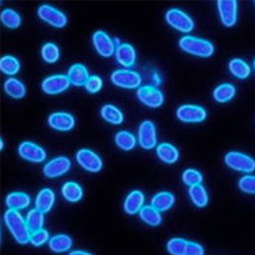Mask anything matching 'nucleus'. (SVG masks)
<instances>
[{"mask_svg": "<svg viewBox=\"0 0 255 255\" xmlns=\"http://www.w3.org/2000/svg\"><path fill=\"white\" fill-rule=\"evenodd\" d=\"M4 222L15 241L22 245L30 242L31 231L22 215L17 210L7 209L4 214Z\"/></svg>", "mask_w": 255, "mask_h": 255, "instance_id": "f257e3e1", "label": "nucleus"}, {"mask_svg": "<svg viewBox=\"0 0 255 255\" xmlns=\"http://www.w3.org/2000/svg\"><path fill=\"white\" fill-rule=\"evenodd\" d=\"M179 45L183 51L199 57H209L215 52V46L208 40L192 36L182 37Z\"/></svg>", "mask_w": 255, "mask_h": 255, "instance_id": "f03ea898", "label": "nucleus"}, {"mask_svg": "<svg viewBox=\"0 0 255 255\" xmlns=\"http://www.w3.org/2000/svg\"><path fill=\"white\" fill-rule=\"evenodd\" d=\"M167 24L174 29L182 33H190L194 29V22L192 17L180 9H169L165 14Z\"/></svg>", "mask_w": 255, "mask_h": 255, "instance_id": "7ed1b4c3", "label": "nucleus"}, {"mask_svg": "<svg viewBox=\"0 0 255 255\" xmlns=\"http://www.w3.org/2000/svg\"><path fill=\"white\" fill-rule=\"evenodd\" d=\"M226 164L238 172L252 173L255 171V160L247 154L231 151L225 156Z\"/></svg>", "mask_w": 255, "mask_h": 255, "instance_id": "20e7f679", "label": "nucleus"}, {"mask_svg": "<svg viewBox=\"0 0 255 255\" xmlns=\"http://www.w3.org/2000/svg\"><path fill=\"white\" fill-rule=\"evenodd\" d=\"M141 81V76L131 70H118L112 75V82L116 86L125 89H135L139 87Z\"/></svg>", "mask_w": 255, "mask_h": 255, "instance_id": "39448f33", "label": "nucleus"}, {"mask_svg": "<svg viewBox=\"0 0 255 255\" xmlns=\"http://www.w3.org/2000/svg\"><path fill=\"white\" fill-rule=\"evenodd\" d=\"M38 15L42 20L54 28H63L68 23L65 13L48 4H43L38 8Z\"/></svg>", "mask_w": 255, "mask_h": 255, "instance_id": "423d86ee", "label": "nucleus"}, {"mask_svg": "<svg viewBox=\"0 0 255 255\" xmlns=\"http://www.w3.org/2000/svg\"><path fill=\"white\" fill-rule=\"evenodd\" d=\"M138 99L148 108L157 109L163 103L162 92L153 86H143L137 91Z\"/></svg>", "mask_w": 255, "mask_h": 255, "instance_id": "0eeeda50", "label": "nucleus"}, {"mask_svg": "<svg viewBox=\"0 0 255 255\" xmlns=\"http://www.w3.org/2000/svg\"><path fill=\"white\" fill-rule=\"evenodd\" d=\"M78 163L90 173H98L102 168V160L98 154L90 149H81L76 155Z\"/></svg>", "mask_w": 255, "mask_h": 255, "instance_id": "6e6552de", "label": "nucleus"}, {"mask_svg": "<svg viewBox=\"0 0 255 255\" xmlns=\"http://www.w3.org/2000/svg\"><path fill=\"white\" fill-rule=\"evenodd\" d=\"M138 140L143 149H152L156 145V129L154 124L151 121H144L140 125Z\"/></svg>", "mask_w": 255, "mask_h": 255, "instance_id": "1a4fd4ad", "label": "nucleus"}, {"mask_svg": "<svg viewBox=\"0 0 255 255\" xmlns=\"http://www.w3.org/2000/svg\"><path fill=\"white\" fill-rule=\"evenodd\" d=\"M177 118L184 123H201L206 119V112L199 105L186 104L178 109Z\"/></svg>", "mask_w": 255, "mask_h": 255, "instance_id": "9d476101", "label": "nucleus"}, {"mask_svg": "<svg viewBox=\"0 0 255 255\" xmlns=\"http://www.w3.org/2000/svg\"><path fill=\"white\" fill-rule=\"evenodd\" d=\"M71 85V81L68 76L65 75H54L46 78L42 83V89L50 95L59 94L66 91Z\"/></svg>", "mask_w": 255, "mask_h": 255, "instance_id": "9b49d317", "label": "nucleus"}, {"mask_svg": "<svg viewBox=\"0 0 255 255\" xmlns=\"http://www.w3.org/2000/svg\"><path fill=\"white\" fill-rule=\"evenodd\" d=\"M19 156L31 162H42L46 158V152L43 148L30 141H25L18 146Z\"/></svg>", "mask_w": 255, "mask_h": 255, "instance_id": "f8f14e48", "label": "nucleus"}, {"mask_svg": "<svg viewBox=\"0 0 255 255\" xmlns=\"http://www.w3.org/2000/svg\"><path fill=\"white\" fill-rule=\"evenodd\" d=\"M71 160L66 156H58L48 161L43 168V173L47 178L53 179L68 173L71 168Z\"/></svg>", "mask_w": 255, "mask_h": 255, "instance_id": "ddd939ff", "label": "nucleus"}, {"mask_svg": "<svg viewBox=\"0 0 255 255\" xmlns=\"http://www.w3.org/2000/svg\"><path fill=\"white\" fill-rule=\"evenodd\" d=\"M218 8L222 23L226 27H233L237 22V1L232 0H220L218 1Z\"/></svg>", "mask_w": 255, "mask_h": 255, "instance_id": "4468645a", "label": "nucleus"}, {"mask_svg": "<svg viewBox=\"0 0 255 255\" xmlns=\"http://www.w3.org/2000/svg\"><path fill=\"white\" fill-rule=\"evenodd\" d=\"M93 45L96 51L103 57H111L116 53L115 42L103 31H97L93 35Z\"/></svg>", "mask_w": 255, "mask_h": 255, "instance_id": "2eb2a0df", "label": "nucleus"}, {"mask_svg": "<svg viewBox=\"0 0 255 255\" xmlns=\"http://www.w3.org/2000/svg\"><path fill=\"white\" fill-rule=\"evenodd\" d=\"M48 124L54 130L67 132L75 126V119L68 113H54L49 116Z\"/></svg>", "mask_w": 255, "mask_h": 255, "instance_id": "dca6fc26", "label": "nucleus"}, {"mask_svg": "<svg viewBox=\"0 0 255 255\" xmlns=\"http://www.w3.org/2000/svg\"><path fill=\"white\" fill-rule=\"evenodd\" d=\"M116 57L120 65L125 68H130L134 66L136 61L135 48L128 43L120 44L116 49Z\"/></svg>", "mask_w": 255, "mask_h": 255, "instance_id": "f3484780", "label": "nucleus"}, {"mask_svg": "<svg viewBox=\"0 0 255 255\" xmlns=\"http://www.w3.org/2000/svg\"><path fill=\"white\" fill-rule=\"evenodd\" d=\"M144 204V195L141 191L135 190L127 196L125 203H124V209L128 215L133 216L137 212H140Z\"/></svg>", "mask_w": 255, "mask_h": 255, "instance_id": "a211bd4d", "label": "nucleus"}, {"mask_svg": "<svg viewBox=\"0 0 255 255\" xmlns=\"http://www.w3.org/2000/svg\"><path fill=\"white\" fill-rule=\"evenodd\" d=\"M68 77L71 81V84L78 87L85 86V84L90 78L87 68L82 65V63H76V65L72 66L69 70Z\"/></svg>", "mask_w": 255, "mask_h": 255, "instance_id": "6ab92c4d", "label": "nucleus"}, {"mask_svg": "<svg viewBox=\"0 0 255 255\" xmlns=\"http://www.w3.org/2000/svg\"><path fill=\"white\" fill-rule=\"evenodd\" d=\"M55 202V195L49 188L42 189L36 198V208L43 214L50 211Z\"/></svg>", "mask_w": 255, "mask_h": 255, "instance_id": "aec40b11", "label": "nucleus"}, {"mask_svg": "<svg viewBox=\"0 0 255 255\" xmlns=\"http://www.w3.org/2000/svg\"><path fill=\"white\" fill-rule=\"evenodd\" d=\"M156 153L159 159L165 163L172 164L179 159V151L177 148L169 143H161L156 147Z\"/></svg>", "mask_w": 255, "mask_h": 255, "instance_id": "412c9836", "label": "nucleus"}, {"mask_svg": "<svg viewBox=\"0 0 255 255\" xmlns=\"http://www.w3.org/2000/svg\"><path fill=\"white\" fill-rule=\"evenodd\" d=\"M31 203L30 196L24 192H12L6 196L5 204L8 209H24Z\"/></svg>", "mask_w": 255, "mask_h": 255, "instance_id": "4be33fe9", "label": "nucleus"}, {"mask_svg": "<svg viewBox=\"0 0 255 255\" xmlns=\"http://www.w3.org/2000/svg\"><path fill=\"white\" fill-rule=\"evenodd\" d=\"M175 203V196L173 193L167 192V191H163V192H159L151 200V206H153L155 209H157L159 212L166 211L171 208Z\"/></svg>", "mask_w": 255, "mask_h": 255, "instance_id": "5701e85b", "label": "nucleus"}, {"mask_svg": "<svg viewBox=\"0 0 255 255\" xmlns=\"http://www.w3.org/2000/svg\"><path fill=\"white\" fill-rule=\"evenodd\" d=\"M49 248L51 251L55 253H62L71 249L73 245V240L70 236L66 234H58V235L53 236L49 240Z\"/></svg>", "mask_w": 255, "mask_h": 255, "instance_id": "b1692460", "label": "nucleus"}, {"mask_svg": "<svg viewBox=\"0 0 255 255\" xmlns=\"http://www.w3.org/2000/svg\"><path fill=\"white\" fill-rule=\"evenodd\" d=\"M4 91L8 96L14 99H20L26 94V87L19 80L15 78H9L4 83Z\"/></svg>", "mask_w": 255, "mask_h": 255, "instance_id": "393cba45", "label": "nucleus"}, {"mask_svg": "<svg viewBox=\"0 0 255 255\" xmlns=\"http://www.w3.org/2000/svg\"><path fill=\"white\" fill-rule=\"evenodd\" d=\"M61 194L70 202H78L83 197V189L75 182H67L61 188Z\"/></svg>", "mask_w": 255, "mask_h": 255, "instance_id": "a878e982", "label": "nucleus"}, {"mask_svg": "<svg viewBox=\"0 0 255 255\" xmlns=\"http://www.w3.org/2000/svg\"><path fill=\"white\" fill-rule=\"evenodd\" d=\"M139 216L144 223L152 227L160 225L162 220L160 212L153 206H143L139 212Z\"/></svg>", "mask_w": 255, "mask_h": 255, "instance_id": "bb28decb", "label": "nucleus"}, {"mask_svg": "<svg viewBox=\"0 0 255 255\" xmlns=\"http://www.w3.org/2000/svg\"><path fill=\"white\" fill-rule=\"evenodd\" d=\"M101 117L108 123L113 125H121L124 121L123 113L115 105L105 104L101 109Z\"/></svg>", "mask_w": 255, "mask_h": 255, "instance_id": "cd10ccee", "label": "nucleus"}, {"mask_svg": "<svg viewBox=\"0 0 255 255\" xmlns=\"http://www.w3.org/2000/svg\"><path fill=\"white\" fill-rule=\"evenodd\" d=\"M189 195L192 202L197 206V207H205L208 203V195L205 188L199 184L190 187L189 189Z\"/></svg>", "mask_w": 255, "mask_h": 255, "instance_id": "c85d7f7f", "label": "nucleus"}, {"mask_svg": "<svg viewBox=\"0 0 255 255\" xmlns=\"http://www.w3.org/2000/svg\"><path fill=\"white\" fill-rule=\"evenodd\" d=\"M229 69L234 76L239 79H246L251 73L249 66L243 59L240 58L232 59L229 63Z\"/></svg>", "mask_w": 255, "mask_h": 255, "instance_id": "c756f323", "label": "nucleus"}, {"mask_svg": "<svg viewBox=\"0 0 255 255\" xmlns=\"http://www.w3.org/2000/svg\"><path fill=\"white\" fill-rule=\"evenodd\" d=\"M27 225L31 231V233L42 230L44 225V214L38 210L37 208L31 209L27 215Z\"/></svg>", "mask_w": 255, "mask_h": 255, "instance_id": "7c9ffc66", "label": "nucleus"}, {"mask_svg": "<svg viewBox=\"0 0 255 255\" xmlns=\"http://www.w3.org/2000/svg\"><path fill=\"white\" fill-rule=\"evenodd\" d=\"M236 94V88L231 84H222L214 91L215 99L220 103L230 101Z\"/></svg>", "mask_w": 255, "mask_h": 255, "instance_id": "2f4dec72", "label": "nucleus"}, {"mask_svg": "<svg viewBox=\"0 0 255 255\" xmlns=\"http://www.w3.org/2000/svg\"><path fill=\"white\" fill-rule=\"evenodd\" d=\"M116 144L121 148L122 150L130 151L136 146L135 136L127 131H121L116 135Z\"/></svg>", "mask_w": 255, "mask_h": 255, "instance_id": "473e14b6", "label": "nucleus"}, {"mask_svg": "<svg viewBox=\"0 0 255 255\" xmlns=\"http://www.w3.org/2000/svg\"><path fill=\"white\" fill-rule=\"evenodd\" d=\"M0 18H1L2 24L9 29H16L22 24V17L13 9H4L1 12Z\"/></svg>", "mask_w": 255, "mask_h": 255, "instance_id": "72a5a7b5", "label": "nucleus"}, {"mask_svg": "<svg viewBox=\"0 0 255 255\" xmlns=\"http://www.w3.org/2000/svg\"><path fill=\"white\" fill-rule=\"evenodd\" d=\"M19 61L11 55L3 56L0 59V70L7 76L15 75L19 71Z\"/></svg>", "mask_w": 255, "mask_h": 255, "instance_id": "f704fd0d", "label": "nucleus"}, {"mask_svg": "<svg viewBox=\"0 0 255 255\" xmlns=\"http://www.w3.org/2000/svg\"><path fill=\"white\" fill-rule=\"evenodd\" d=\"M189 241L183 238H173L167 242L166 249L172 255H185Z\"/></svg>", "mask_w": 255, "mask_h": 255, "instance_id": "c9c22d12", "label": "nucleus"}, {"mask_svg": "<svg viewBox=\"0 0 255 255\" xmlns=\"http://www.w3.org/2000/svg\"><path fill=\"white\" fill-rule=\"evenodd\" d=\"M41 54L43 59L48 63H54L59 59V49L53 43H46L43 45L41 50Z\"/></svg>", "mask_w": 255, "mask_h": 255, "instance_id": "e433bc0d", "label": "nucleus"}, {"mask_svg": "<svg viewBox=\"0 0 255 255\" xmlns=\"http://www.w3.org/2000/svg\"><path fill=\"white\" fill-rule=\"evenodd\" d=\"M182 179L186 185H188L189 187H192L201 184L203 177L198 171H196V169L188 168L184 172Z\"/></svg>", "mask_w": 255, "mask_h": 255, "instance_id": "4c0bfd02", "label": "nucleus"}, {"mask_svg": "<svg viewBox=\"0 0 255 255\" xmlns=\"http://www.w3.org/2000/svg\"><path fill=\"white\" fill-rule=\"evenodd\" d=\"M49 239V233L42 229L40 231H37V232H34L31 234V238H30V243L33 245V246H36V247H39V246H42L43 244H45Z\"/></svg>", "mask_w": 255, "mask_h": 255, "instance_id": "58836bf2", "label": "nucleus"}, {"mask_svg": "<svg viewBox=\"0 0 255 255\" xmlns=\"http://www.w3.org/2000/svg\"><path fill=\"white\" fill-rule=\"evenodd\" d=\"M239 188L241 191L248 194H255V176L246 175L239 181Z\"/></svg>", "mask_w": 255, "mask_h": 255, "instance_id": "ea45409f", "label": "nucleus"}, {"mask_svg": "<svg viewBox=\"0 0 255 255\" xmlns=\"http://www.w3.org/2000/svg\"><path fill=\"white\" fill-rule=\"evenodd\" d=\"M103 82L100 77L98 76H90L88 81L85 84V88L89 93H97L102 89Z\"/></svg>", "mask_w": 255, "mask_h": 255, "instance_id": "a19ab883", "label": "nucleus"}, {"mask_svg": "<svg viewBox=\"0 0 255 255\" xmlns=\"http://www.w3.org/2000/svg\"><path fill=\"white\" fill-rule=\"evenodd\" d=\"M185 255H204V249L200 244L189 241Z\"/></svg>", "mask_w": 255, "mask_h": 255, "instance_id": "79ce46f5", "label": "nucleus"}, {"mask_svg": "<svg viewBox=\"0 0 255 255\" xmlns=\"http://www.w3.org/2000/svg\"><path fill=\"white\" fill-rule=\"evenodd\" d=\"M69 255H93V254L83 250H75V251H72Z\"/></svg>", "mask_w": 255, "mask_h": 255, "instance_id": "37998d69", "label": "nucleus"}, {"mask_svg": "<svg viewBox=\"0 0 255 255\" xmlns=\"http://www.w3.org/2000/svg\"><path fill=\"white\" fill-rule=\"evenodd\" d=\"M1 149H3V141H1Z\"/></svg>", "mask_w": 255, "mask_h": 255, "instance_id": "c03bdc74", "label": "nucleus"}, {"mask_svg": "<svg viewBox=\"0 0 255 255\" xmlns=\"http://www.w3.org/2000/svg\"><path fill=\"white\" fill-rule=\"evenodd\" d=\"M254 68H255V59H254Z\"/></svg>", "mask_w": 255, "mask_h": 255, "instance_id": "a18cd8bd", "label": "nucleus"}]
</instances>
